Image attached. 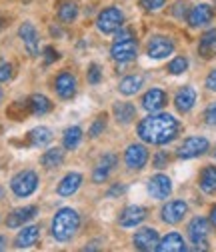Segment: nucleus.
Instances as JSON below:
<instances>
[{
    "label": "nucleus",
    "mask_w": 216,
    "mask_h": 252,
    "mask_svg": "<svg viewBox=\"0 0 216 252\" xmlns=\"http://www.w3.org/2000/svg\"><path fill=\"white\" fill-rule=\"evenodd\" d=\"M178 130H180L178 120L170 114H164V112L154 114V116H146L136 126L138 138L142 142L154 144V146H164V144L172 142L178 136Z\"/></svg>",
    "instance_id": "1"
},
{
    "label": "nucleus",
    "mask_w": 216,
    "mask_h": 252,
    "mask_svg": "<svg viewBox=\"0 0 216 252\" xmlns=\"http://www.w3.org/2000/svg\"><path fill=\"white\" fill-rule=\"evenodd\" d=\"M80 228V214L74 208H60L52 218V236L58 242H68Z\"/></svg>",
    "instance_id": "2"
},
{
    "label": "nucleus",
    "mask_w": 216,
    "mask_h": 252,
    "mask_svg": "<svg viewBox=\"0 0 216 252\" xmlns=\"http://www.w3.org/2000/svg\"><path fill=\"white\" fill-rule=\"evenodd\" d=\"M38 188V174L34 170H20L10 180V190L16 198H28Z\"/></svg>",
    "instance_id": "3"
},
{
    "label": "nucleus",
    "mask_w": 216,
    "mask_h": 252,
    "mask_svg": "<svg viewBox=\"0 0 216 252\" xmlns=\"http://www.w3.org/2000/svg\"><path fill=\"white\" fill-rule=\"evenodd\" d=\"M208 146H210V142L204 136H188L186 140L178 146L176 156H178V158H182V160L198 158V156H202L208 150Z\"/></svg>",
    "instance_id": "4"
},
{
    "label": "nucleus",
    "mask_w": 216,
    "mask_h": 252,
    "mask_svg": "<svg viewBox=\"0 0 216 252\" xmlns=\"http://www.w3.org/2000/svg\"><path fill=\"white\" fill-rule=\"evenodd\" d=\"M122 22H124V14H122V10L116 8V6L104 8V10L98 14V18H96V26H98V30H100L102 34H112V32H116V30L122 26Z\"/></svg>",
    "instance_id": "5"
},
{
    "label": "nucleus",
    "mask_w": 216,
    "mask_h": 252,
    "mask_svg": "<svg viewBox=\"0 0 216 252\" xmlns=\"http://www.w3.org/2000/svg\"><path fill=\"white\" fill-rule=\"evenodd\" d=\"M188 236H190V242L194 244L196 250H206L208 242V220L204 216H194L190 222H188Z\"/></svg>",
    "instance_id": "6"
},
{
    "label": "nucleus",
    "mask_w": 216,
    "mask_h": 252,
    "mask_svg": "<svg viewBox=\"0 0 216 252\" xmlns=\"http://www.w3.org/2000/svg\"><path fill=\"white\" fill-rule=\"evenodd\" d=\"M146 52L150 58L154 60H162L166 56H170L174 52V42L168 38V36H162V34H156L152 36L146 44Z\"/></svg>",
    "instance_id": "7"
},
{
    "label": "nucleus",
    "mask_w": 216,
    "mask_h": 252,
    "mask_svg": "<svg viewBox=\"0 0 216 252\" xmlns=\"http://www.w3.org/2000/svg\"><path fill=\"white\" fill-rule=\"evenodd\" d=\"M146 190H148L150 198H154V200H164V198H168L170 192H172V180H170L166 174H154V176L148 180Z\"/></svg>",
    "instance_id": "8"
},
{
    "label": "nucleus",
    "mask_w": 216,
    "mask_h": 252,
    "mask_svg": "<svg viewBox=\"0 0 216 252\" xmlns=\"http://www.w3.org/2000/svg\"><path fill=\"white\" fill-rule=\"evenodd\" d=\"M146 208L144 206H138V204H130L126 208H122L120 216H118V224L122 228H134L138 224L144 222V218H146Z\"/></svg>",
    "instance_id": "9"
},
{
    "label": "nucleus",
    "mask_w": 216,
    "mask_h": 252,
    "mask_svg": "<svg viewBox=\"0 0 216 252\" xmlns=\"http://www.w3.org/2000/svg\"><path fill=\"white\" fill-rule=\"evenodd\" d=\"M18 36H20V40L24 42V48L28 50L30 56H36V54L40 52V38H38V32H36V28H34L32 22L20 24Z\"/></svg>",
    "instance_id": "10"
},
{
    "label": "nucleus",
    "mask_w": 216,
    "mask_h": 252,
    "mask_svg": "<svg viewBox=\"0 0 216 252\" xmlns=\"http://www.w3.org/2000/svg\"><path fill=\"white\" fill-rule=\"evenodd\" d=\"M188 212V204L184 202V200H170L162 206L160 210V218L164 220L166 224H178L180 220L186 216Z\"/></svg>",
    "instance_id": "11"
},
{
    "label": "nucleus",
    "mask_w": 216,
    "mask_h": 252,
    "mask_svg": "<svg viewBox=\"0 0 216 252\" xmlns=\"http://www.w3.org/2000/svg\"><path fill=\"white\" fill-rule=\"evenodd\" d=\"M76 78L70 72H60L54 78V90L62 100H72L76 94Z\"/></svg>",
    "instance_id": "12"
},
{
    "label": "nucleus",
    "mask_w": 216,
    "mask_h": 252,
    "mask_svg": "<svg viewBox=\"0 0 216 252\" xmlns=\"http://www.w3.org/2000/svg\"><path fill=\"white\" fill-rule=\"evenodd\" d=\"M148 162V150L144 144H130L124 152V164L130 170H140Z\"/></svg>",
    "instance_id": "13"
},
{
    "label": "nucleus",
    "mask_w": 216,
    "mask_h": 252,
    "mask_svg": "<svg viewBox=\"0 0 216 252\" xmlns=\"http://www.w3.org/2000/svg\"><path fill=\"white\" fill-rule=\"evenodd\" d=\"M136 54H138V44H136L134 38H132V40H120V42H114V46H112V50H110V56H112L116 62H120V64H124V62L134 60Z\"/></svg>",
    "instance_id": "14"
},
{
    "label": "nucleus",
    "mask_w": 216,
    "mask_h": 252,
    "mask_svg": "<svg viewBox=\"0 0 216 252\" xmlns=\"http://www.w3.org/2000/svg\"><path fill=\"white\" fill-rule=\"evenodd\" d=\"M168 102L166 92L160 88H150L144 96H142V108L146 112H160Z\"/></svg>",
    "instance_id": "15"
},
{
    "label": "nucleus",
    "mask_w": 216,
    "mask_h": 252,
    "mask_svg": "<svg viewBox=\"0 0 216 252\" xmlns=\"http://www.w3.org/2000/svg\"><path fill=\"white\" fill-rule=\"evenodd\" d=\"M132 242H134V246H136L138 250L150 252V250H156V248H158L160 238H158V232L154 230V228H140V230L134 234Z\"/></svg>",
    "instance_id": "16"
},
{
    "label": "nucleus",
    "mask_w": 216,
    "mask_h": 252,
    "mask_svg": "<svg viewBox=\"0 0 216 252\" xmlns=\"http://www.w3.org/2000/svg\"><path fill=\"white\" fill-rule=\"evenodd\" d=\"M116 162H118V158H116V154H114V152L102 154V156H100V160H98V164H96V168H94V172H92V180H94L96 184L108 180V176H110V172L114 170Z\"/></svg>",
    "instance_id": "17"
},
{
    "label": "nucleus",
    "mask_w": 216,
    "mask_h": 252,
    "mask_svg": "<svg viewBox=\"0 0 216 252\" xmlns=\"http://www.w3.org/2000/svg\"><path fill=\"white\" fill-rule=\"evenodd\" d=\"M38 214V208L36 206H24V208H16L8 214L6 218V226L8 228H20L24 224H28L30 220Z\"/></svg>",
    "instance_id": "18"
},
{
    "label": "nucleus",
    "mask_w": 216,
    "mask_h": 252,
    "mask_svg": "<svg viewBox=\"0 0 216 252\" xmlns=\"http://www.w3.org/2000/svg\"><path fill=\"white\" fill-rule=\"evenodd\" d=\"M196 104V90L192 86H182L178 92H176V96H174V106L178 112L182 114H186L194 108Z\"/></svg>",
    "instance_id": "19"
},
{
    "label": "nucleus",
    "mask_w": 216,
    "mask_h": 252,
    "mask_svg": "<svg viewBox=\"0 0 216 252\" xmlns=\"http://www.w3.org/2000/svg\"><path fill=\"white\" fill-rule=\"evenodd\" d=\"M80 184H82V174L80 172H68L62 180H60V184L56 186V192H58V196L68 198V196L76 194Z\"/></svg>",
    "instance_id": "20"
},
{
    "label": "nucleus",
    "mask_w": 216,
    "mask_h": 252,
    "mask_svg": "<svg viewBox=\"0 0 216 252\" xmlns=\"http://www.w3.org/2000/svg\"><path fill=\"white\" fill-rule=\"evenodd\" d=\"M186 20H188V24L192 28H200V26L208 24L212 20V8H210V4H196L194 8L188 10Z\"/></svg>",
    "instance_id": "21"
},
{
    "label": "nucleus",
    "mask_w": 216,
    "mask_h": 252,
    "mask_svg": "<svg viewBox=\"0 0 216 252\" xmlns=\"http://www.w3.org/2000/svg\"><path fill=\"white\" fill-rule=\"evenodd\" d=\"M38 236H40V228L36 224H28L18 232V236L14 240V246L16 248H30V246H34L38 242Z\"/></svg>",
    "instance_id": "22"
},
{
    "label": "nucleus",
    "mask_w": 216,
    "mask_h": 252,
    "mask_svg": "<svg viewBox=\"0 0 216 252\" xmlns=\"http://www.w3.org/2000/svg\"><path fill=\"white\" fill-rule=\"evenodd\" d=\"M198 54L206 60L214 58L216 56V28H210L200 36V42H198Z\"/></svg>",
    "instance_id": "23"
},
{
    "label": "nucleus",
    "mask_w": 216,
    "mask_h": 252,
    "mask_svg": "<svg viewBox=\"0 0 216 252\" xmlns=\"http://www.w3.org/2000/svg\"><path fill=\"white\" fill-rule=\"evenodd\" d=\"M188 246H186V242H184V238L178 234V232H170V234H166L160 242H158V252H184Z\"/></svg>",
    "instance_id": "24"
},
{
    "label": "nucleus",
    "mask_w": 216,
    "mask_h": 252,
    "mask_svg": "<svg viewBox=\"0 0 216 252\" xmlns=\"http://www.w3.org/2000/svg\"><path fill=\"white\" fill-rule=\"evenodd\" d=\"M28 110L34 116H44L52 110V102L44 96V94H32L30 100H28Z\"/></svg>",
    "instance_id": "25"
},
{
    "label": "nucleus",
    "mask_w": 216,
    "mask_h": 252,
    "mask_svg": "<svg viewBox=\"0 0 216 252\" xmlns=\"http://www.w3.org/2000/svg\"><path fill=\"white\" fill-rule=\"evenodd\" d=\"M142 84H144V78H142V76L130 74V76H124V78L120 80L118 90H120V94H124V96H132V94L140 92Z\"/></svg>",
    "instance_id": "26"
},
{
    "label": "nucleus",
    "mask_w": 216,
    "mask_h": 252,
    "mask_svg": "<svg viewBox=\"0 0 216 252\" xmlns=\"http://www.w3.org/2000/svg\"><path fill=\"white\" fill-rule=\"evenodd\" d=\"M28 140L32 146L42 148V146H48L52 142V132H50V128H46V126H36V128L30 130Z\"/></svg>",
    "instance_id": "27"
},
{
    "label": "nucleus",
    "mask_w": 216,
    "mask_h": 252,
    "mask_svg": "<svg viewBox=\"0 0 216 252\" xmlns=\"http://www.w3.org/2000/svg\"><path fill=\"white\" fill-rule=\"evenodd\" d=\"M56 14H58V20H60V22L70 24V22H74L76 16H78V6L72 2V0H62V2H58Z\"/></svg>",
    "instance_id": "28"
},
{
    "label": "nucleus",
    "mask_w": 216,
    "mask_h": 252,
    "mask_svg": "<svg viewBox=\"0 0 216 252\" xmlns=\"http://www.w3.org/2000/svg\"><path fill=\"white\" fill-rule=\"evenodd\" d=\"M112 114H114L116 122H120V124H128V122L134 120L136 110H134V106H132L130 102H116L114 108H112Z\"/></svg>",
    "instance_id": "29"
},
{
    "label": "nucleus",
    "mask_w": 216,
    "mask_h": 252,
    "mask_svg": "<svg viewBox=\"0 0 216 252\" xmlns=\"http://www.w3.org/2000/svg\"><path fill=\"white\" fill-rule=\"evenodd\" d=\"M200 190L204 194H212L216 190V166H206L202 172H200Z\"/></svg>",
    "instance_id": "30"
},
{
    "label": "nucleus",
    "mask_w": 216,
    "mask_h": 252,
    "mask_svg": "<svg viewBox=\"0 0 216 252\" xmlns=\"http://www.w3.org/2000/svg\"><path fill=\"white\" fill-rule=\"evenodd\" d=\"M40 162H42V166H46V168H56V166H60V164L64 162V154H62V150H60V148H48V150L42 154Z\"/></svg>",
    "instance_id": "31"
},
{
    "label": "nucleus",
    "mask_w": 216,
    "mask_h": 252,
    "mask_svg": "<svg viewBox=\"0 0 216 252\" xmlns=\"http://www.w3.org/2000/svg\"><path fill=\"white\" fill-rule=\"evenodd\" d=\"M82 140V130L80 126H70V128H66L64 132V148L66 150H74Z\"/></svg>",
    "instance_id": "32"
},
{
    "label": "nucleus",
    "mask_w": 216,
    "mask_h": 252,
    "mask_svg": "<svg viewBox=\"0 0 216 252\" xmlns=\"http://www.w3.org/2000/svg\"><path fill=\"white\" fill-rule=\"evenodd\" d=\"M166 68H168V72H170L172 76H180V74L186 72L188 60H186V56H176V58L170 60V64H168Z\"/></svg>",
    "instance_id": "33"
},
{
    "label": "nucleus",
    "mask_w": 216,
    "mask_h": 252,
    "mask_svg": "<svg viewBox=\"0 0 216 252\" xmlns=\"http://www.w3.org/2000/svg\"><path fill=\"white\" fill-rule=\"evenodd\" d=\"M104 128H106V114H100L94 122L90 124V128H88L90 138H98V136L104 132Z\"/></svg>",
    "instance_id": "34"
},
{
    "label": "nucleus",
    "mask_w": 216,
    "mask_h": 252,
    "mask_svg": "<svg viewBox=\"0 0 216 252\" xmlns=\"http://www.w3.org/2000/svg\"><path fill=\"white\" fill-rule=\"evenodd\" d=\"M86 78H88L90 84H100V80H102V70H100V66H98V64H90V66H88V72H86Z\"/></svg>",
    "instance_id": "35"
},
{
    "label": "nucleus",
    "mask_w": 216,
    "mask_h": 252,
    "mask_svg": "<svg viewBox=\"0 0 216 252\" xmlns=\"http://www.w3.org/2000/svg\"><path fill=\"white\" fill-rule=\"evenodd\" d=\"M166 4V0H140V6L148 12H156Z\"/></svg>",
    "instance_id": "36"
},
{
    "label": "nucleus",
    "mask_w": 216,
    "mask_h": 252,
    "mask_svg": "<svg viewBox=\"0 0 216 252\" xmlns=\"http://www.w3.org/2000/svg\"><path fill=\"white\" fill-rule=\"evenodd\" d=\"M204 122L210 124V126H216V102L208 104L206 110H204Z\"/></svg>",
    "instance_id": "37"
},
{
    "label": "nucleus",
    "mask_w": 216,
    "mask_h": 252,
    "mask_svg": "<svg viewBox=\"0 0 216 252\" xmlns=\"http://www.w3.org/2000/svg\"><path fill=\"white\" fill-rule=\"evenodd\" d=\"M12 74H14L12 64H8V62H4V64H0V82L10 80V78H12Z\"/></svg>",
    "instance_id": "38"
},
{
    "label": "nucleus",
    "mask_w": 216,
    "mask_h": 252,
    "mask_svg": "<svg viewBox=\"0 0 216 252\" xmlns=\"http://www.w3.org/2000/svg\"><path fill=\"white\" fill-rule=\"evenodd\" d=\"M172 14L178 16V18H186V16H188V6H186V2H176L174 8H172Z\"/></svg>",
    "instance_id": "39"
},
{
    "label": "nucleus",
    "mask_w": 216,
    "mask_h": 252,
    "mask_svg": "<svg viewBox=\"0 0 216 252\" xmlns=\"http://www.w3.org/2000/svg\"><path fill=\"white\" fill-rule=\"evenodd\" d=\"M134 38V32L130 28H124V30H116V42H120V40H132Z\"/></svg>",
    "instance_id": "40"
},
{
    "label": "nucleus",
    "mask_w": 216,
    "mask_h": 252,
    "mask_svg": "<svg viewBox=\"0 0 216 252\" xmlns=\"http://www.w3.org/2000/svg\"><path fill=\"white\" fill-rule=\"evenodd\" d=\"M168 164V154L166 152H158L154 156V168H164Z\"/></svg>",
    "instance_id": "41"
},
{
    "label": "nucleus",
    "mask_w": 216,
    "mask_h": 252,
    "mask_svg": "<svg viewBox=\"0 0 216 252\" xmlns=\"http://www.w3.org/2000/svg\"><path fill=\"white\" fill-rule=\"evenodd\" d=\"M56 58H58V52H56L52 46H46V48H44V62H46V64H52Z\"/></svg>",
    "instance_id": "42"
},
{
    "label": "nucleus",
    "mask_w": 216,
    "mask_h": 252,
    "mask_svg": "<svg viewBox=\"0 0 216 252\" xmlns=\"http://www.w3.org/2000/svg\"><path fill=\"white\" fill-rule=\"evenodd\" d=\"M122 192H124V186H122V184H114V186H110V188H108L106 196H110V198H118Z\"/></svg>",
    "instance_id": "43"
},
{
    "label": "nucleus",
    "mask_w": 216,
    "mask_h": 252,
    "mask_svg": "<svg viewBox=\"0 0 216 252\" xmlns=\"http://www.w3.org/2000/svg\"><path fill=\"white\" fill-rule=\"evenodd\" d=\"M206 88L212 90V92H216V68L206 76Z\"/></svg>",
    "instance_id": "44"
},
{
    "label": "nucleus",
    "mask_w": 216,
    "mask_h": 252,
    "mask_svg": "<svg viewBox=\"0 0 216 252\" xmlns=\"http://www.w3.org/2000/svg\"><path fill=\"white\" fill-rule=\"evenodd\" d=\"M210 224L216 228V204L210 208Z\"/></svg>",
    "instance_id": "45"
},
{
    "label": "nucleus",
    "mask_w": 216,
    "mask_h": 252,
    "mask_svg": "<svg viewBox=\"0 0 216 252\" xmlns=\"http://www.w3.org/2000/svg\"><path fill=\"white\" fill-rule=\"evenodd\" d=\"M4 246H6V238L0 236V250H4Z\"/></svg>",
    "instance_id": "46"
},
{
    "label": "nucleus",
    "mask_w": 216,
    "mask_h": 252,
    "mask_svg": "<svg viewBox=\"0 0 216 252\" xmlns=\"http://www.w3.org/2000/svg\"><path fill=\"white\" fill-rule=\"evenodd\" d=\"M2 96H4V92H2V88H0V102H2Z\"/></svg>",
    "instance_id": "47"
},
{
    "label": "nucleus",
    "mask_w": 216,
    "mask_h": 252,
    "mask_svg": "<svg viewBox=\"0 0 216 252\" xmlns=\"http://www.w3.org/2000/svg\"><path fill=\"white\" fill-rule=\"evenodd\" d=\"M2 194H4V190H2V188H0V200H2Z\"/></svg>",
    "instance_id": "48"
},
{
    "label": "nucleus",
    "mask_w": 216,
    "mask_h": 252,
    "mask_svg": "<svg viewBox=\"0 0 216 252\" xmlns=\"http://www.w3.org/2000/svg\"><path fill=\"white\" fill-rule=\"evenodd\" d=\"M2 24H4V22H2V20H0V28H2Z\"/></svg>",
    "instance_id": "49"
}]
</instances>
